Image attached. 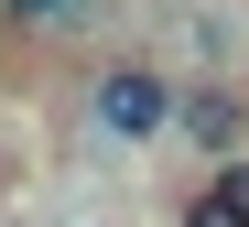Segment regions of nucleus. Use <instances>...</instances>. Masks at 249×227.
I'll list each match as a JSON object with an SVG mask.
<instances>
[{"label": "nucleus", "instance_id": "obj_1", "mask_svg": "<svg viewBox=\"0 0 249 227\" xmlns=\"http://www.w3.org/2000/svg\"><path fill=\"white\" fill-rule=\"evenodd\" d=\"M87 119H98V141L141 152V141H162V130L184 119V87L162 76L152 54H119V65H98V87H87Z\"/></svg>", "mask_w": 249, "mask_h": 227}, {"label": "nucleus", "instance_id": "obj_4", "mask_svg": "<svg viewBox=\"0 0 249 227\" xmlns=\"http://www.w3.org/2000/svg\"><path fill=\"white\" fill-rule=\"evenodd\" d=\"M184 227H249V216H228L217 195H195V206H184Z\"/></svg>", "mask_w": 249, "mask_h": 227}, {"label": "nucleus", "instance_id": "obj_2", "mask_svg": "<svg viewBox=\"0 0 249 227\" xmlns=\"http://www.w3.org/2000/svg\"><path fill=\"white\" fill-rule=\"evenodd\" d=\"M174 141H195V152H206V173L249 162V98H238V87H184V119H174Z\"/></svg>", "mask_w": 249, "mask_h": 227}, {"label": "nucleus", "instance_id": "obj_5", "mask_svg": "<svg viewBox=\"0 0 249 227\" xmlns=\"http://www.w3.org/2000/svg\"><path fill=\"white\" fill-rule=\"evenodd\" d=\"M22 11H54V0H22Z\"/></svg>", "mask_w": 249, "mask_h": 227}, {"label": "nucleus", "instance_id": "obj_3", "mask_svg": "<svg viewBox=\"0 0 249 227\" xmlns=\"http://www.w3.org/2000/svg\"><path fill=\"white\" fill-rule=\"evenodd\" d=\"M206 195H217L228 216H249V162H228V173H206Z\"/></svg>", "mask_w": 249, "mask_h": 227}]
</instances>
